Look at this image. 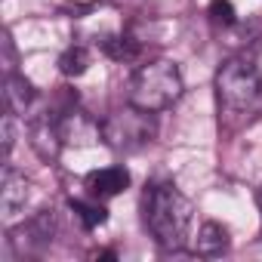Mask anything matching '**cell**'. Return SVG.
I'll list each match as a JSON object with an SVG mask.
<instances>
[{"mask_svg":"<svg viewBox=\"0 0 262 262\" xmlns=\"http://www.w3.org/2000/svg\"><path fill=\"white\" fill-rule=\"evenodd\" d=\"M142 222L161 250H185L194 225V204L173 182H151L142 194Z\"/></svg>","mask_w":262,"mask_h":262,"instance_id":"cell-2","label":"cell"},{"mask_svg":"<svg viewBox=\"0 0 262 262\" xmlns=\"http://www.w3.org/2000/svg\"><path fill=\"white\" fill-rule=\"evenodd\" d=\"M28 198H31V182L7 164L4 167V179H0V207H4V216L13 219L16 213H22Z\"/></svg>","mask_w":262,"mask_h":262,"instance_id":"cell-8","label":"cell"},{"mask_svg":"<svg viewBox=\"0 0 262 262\" xmlns=\"http://www.w3.org/2000/svg\"><path fill=\"white\" fill-rule=\"evenodd\" d=\"M102 50L111 56V59H117V62H129V59H136L139 56V43L133 40V37H105L102 40Z\"/></svg>","mask_w":262,"mask_h":262,"instance_id":"cell-14","label":"cell"},{"mask_svg":"<svg viewBox=\"0 0 262 262\" xmlns=\"http://www.w3.org/2000/svg\"><path fill=\"white\" fill-rule=\"evenodd\" d=\"M210 22H213V25H222V28L234 25V22H237L234 7L228 4V0H213V4H210Z\"/></svg>","mask_w":262,"mask_h":262,"instance_id":"cell-15","label":"cell"},{"mask_svg":"<svg viewBox=\"0 0 262 262\" xmlns=\"http://www.w3.org/2000/svg\"><path fill=\"white\" fill-rule=\"evenodd\" d=\"M28 136H31L28 142H31V148L37 151V158H40V161H56V158H59V151H62V145H65L62 129H59V117H50V114H43V117L31 120Z\"/></svg>","mask_w":262,"mask_h":262,"instance_id":"cell-7","label":"cell"},{"mask_svg":"<svg viewBox=\"0 0 262 262\" xmlns=\"http://www.w3.org/2000/svg\"><path fill=\"white\" fill-rule=\"evenodd\" d=\"M68 207H71L74 219H77L86 231H93V228H99V225L108 222V210H105L102 204H96V198H93V201H68Z\"/></svg>","mask_w":262,"mask_h":262,"instance_id":"cell-12","label":"cell"},{"mask_svg":"<svg viewBox=\"0 0 262 262\" xmlns=\"http://www.w3.org/2000/svg\"><path fill=\"white\" fill-rule=\"evenodd\" d=\"M228 250V228L219 225V222H204L194 234V244H191V253L198 256H219Z\"/></svg>","mask_w":262,"mask_h":262,"instance_id":"cell-10","label":"cell"},{"mask_svg":"<svg viewBox=\"0 0 262 262\" xmlns=\"http://www.w3.org/2000/svg\"><path fill=\"white\" fill-rule=\"evenodd\" d=\"M216 99L219 114L225 117L247 120L262 108V43H253L219 65Z\"/></svg>","mask_w":262,"mask_h":262,"instance_id":"cell-1","label":"cell"},{"mask_svg":"<svg viewBox=\"0 0 262 262\" xmlns=\"http://www.w3.org/2000/svg\"><path fill=\"white\" fill-rule=\"evenodd\" d=\"M259 207H262V191H259Z\"/></svg>","mask_w":262,"mask_h":262,"instance_id":"cell-17","label":"cell"},{"mask_svg":"<svg viewBox=\"0 0 262 262\" xmlns=\"http://www.w3.org/2000/svg\"><path fill=\"white\" fill-rule=\"evenodd\" d=\"M53 234H56V216H53V213H37L34 219L16 225V228L10 231V247H13L19 256H25V253H40V250L53 241Z\"/></svg>","mask_w":262,"mask_h":262,"instance_id":"cell-5","label":"cell"},{"mask_svg":"<svg viewBox=\"0 0 262 262\" xmlns=\"http://www.w3.org/2000/svg\"><path fill=\"white\" fill-rule=\"evenodd\" d=\"M13 142H16V111H7L4 114V155L7 158L13 151Z\"/></svg>","mask_w":262,"mask_h":262,"instance_id":"cell-16","label":"cell"},{"mask_svg":"<svg viewBox=\"0 0 262 262\" xmlns=\"http://www.w3.org/2000/svg\"><path fill=\"white\" fill-rule=\"evenodd\" d=\"M59 129L65 145H96L102 139V123L80 108H68L65 114H59Z\"/></svg>","mask_w":262,"mask_h":262,"instance_id":"cell-6","label":"cell"},{"mask_svg":"<svg viewBox=\"0 0 262 262\" xmlns=\"http://www.w3.org/2000/svg\"><path fill=\"white\" fill-rule=\"evenodd\" d=\"M90 65H93V56H90L86 47H68L59 56V71L65 77H80V74H86Z\"/></svg>","mask_w":262,"mask_h":262,"instance_id":"cell-13","label":"cell"},{"mask_svg":"<svg viewBox=\"0 0 262 262\" xmlns=\"http://www.w3.org/2000/svg\"><path fill=\"white\" fill-rule=\"evenodd\" d=\"M126 188H129V173L123 167H102V170H93L86 176V191L96 201L114 198V194H120Z\"/></svg>","mask_w":262,"mask_h":262,"instance_id":"cell-9","label":"cell"},{"mask_svg":"<svg viewBox=\"0 0 262 262\" xmlns=\"http://www.w3.org/2000/svg\"><path fill=\"white\" fill-rule=\"evenodd\" d=\"M155 133H158L155 114L142 111L136 105L117 108L102 120V142L111 151H120V155H133V151L145 148L155 139Z\"/></svg>","mask_w":262,"mask_h":262,"instance_id":"cell-4","label":"cell"},{"mask_svg":"<svg viewBox=\"0 0 262 262\" xmlns=\"http://www.w3.org/2000/svg\"><path fill=\"white\" fill-rule=\"evenodd\" d=\"M185 83H182V71L176 62L170 59H151L142 62L133 77H129V90H126V102L136 105L142 111H167L179 102Z\"/></svg>","mask_w":262,"mask_h":262,"instance_id":"cell-3","label":"cell"},{"mask_svg":"<svg viewBox=\"0 0 262 262\" xmlns=\"http://www.w3.org/2000/svg\"><path fill=\"white\" fill-rule=\"evenodd\" d=\"M4 96H7V108L10 111H16V114H25L28 108H31V102H34V86H31V80H25L22 74H7V90H4Z\"/></svg>","mask_w":262,"mask_h":262,"instance_id":"cell-11","label":"cell"}]
</instances>
